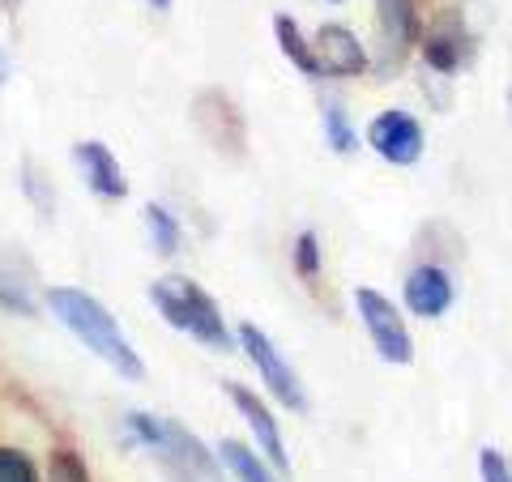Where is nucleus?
<instances>
[{
    "label": "nucleus",
    "instance_id": "obj_1",
    "mask_svg": "<svg viewBox=\"0 0 512 482\" xmlns=\"http://www.w3.org/2000/svg\"><path fill=\"white\" fill-rule=\"evenodd\" d=\"M47 308H52V316L60 320V325L69 329L94 359H103L116 376L146 380V363H141V355L128 346V337L116 325V316H111L94 295L77 291V286H52V291H47Z\"/></svg>",
    "mask_w": 512,
    "mask_h": 482
},
{
    "label": "nucleus",
    "instance_id": "obj_2",
    "mask_svg": "<svg viewBox=\"0 0 512 482\" xmlns=\"http://www.w3.org/2000/svg\"><path fill=\"white\" fill-rule=\"evenodd\" d=\"M128 431L137 436V444L150 448V457L163 465V474L171 482H227L222 478L218 457L192 436L184 423L163 419V414L133 410L128 414Z\"/></svg>",
    "mask_w": 512,
    "mask_h": 482
},
{
    "label": "nucleus",
    "instance_id": "obj_3",
    "mask_svg": "<svg viewBox=\"0 0 512 482\" xmlns=\"http://www.w3.org/2000/svg\"><path fill=\"white\" fill-rule=\"evenodd\" d=\"M150 299H154L158 316H163L171 329L197 337L201 346H210V350H231L235 346L227 320H222V312H218V303L205 295L192 278H184V273H167V278H158L150 286Z\"/></svg>",
    "mask_w": 512,
    "mask_h": 482
},
{
    "label": "nucleus",
    "instance_id": "obj_4",
    "mask_svg": "<svg viewBox=\"0 0 512 482\" xmlns=\"http://www.w3.org/2000/svg\"><path fill=\"white\" fill-rule=\"evenodd\" d=\"M239 342H244L248 359H252V367H256V376L265 380V389L274 393L286 410L308 414V393H303V380L295 376V367L282 359V350L269 342V333L256 329L252 320H244V325H239Z\"/></svg>",
    "mask_w": 512,
    "mask_h": 482
},
{
    "label": "nucleus",
    "instance_id": "obj_5",
    "mask_svg": "<svg viewBox=\"0 0 512 482\" xmlns=\"http://www.w3.org/2000/svg\"><path fill=\"white\" fill-rule=\"evenodd\" d=\"M355 308H359V316H363V325H367V337H372L376 355H380L384 363L406 367V363L414 359V337H410V329H406L402 312H397L380 291H372V286H359V291H355Z\"/></svg>",
    "mask_w": 512,
    "mask_h": 482
},
{
    "label": "nucleus",
    "instance_id": "obj_6",
    "mask_svg": "<svg viewBox=\"0 0 512 482\" xmlns=\"http://www.w3.org/2000/svg\"><path fill=\"white\" fill-rule=\"evenodd\" d=\"M419 43H423L427 69L436 73V77H457L474 60V39H470V30H466L461 9H440L436 18H431L427 35Z\"/></svg>",
    "mask_w": 512,
    "mask_h": 482
},
{
    "label": "nucleus",
    "instance_id": "obj_7",
    "mask_svg": "<svg viewBox=\"0 0 512 482\" xmlns=\"http://www.w3.org/2000/svg\"><path fill=\"white\" fill-rule=\"evenodd\" d=\"M376 39H380V69L402 73V60L423 39L419 0H376Z\"/></svg>",
    "mask_w": 512,
    "mask_h": 482
},
{
    "label": "nucleus",
    "instance_id": "obj_8",
    "mask_svg": "<svg viewBox=\"0 0 512 482\" xmlns=\"http://www.w3.org/2000/svg\"><path fill=\"white\" fill-rule=\"evenodd\" d=\"M367 146H372L384 163L393 167H414L423 158V124L410 111H380L367 124Z\"/></svg>",
    "mask_w": 512,
    "mask_h": 482
},
{
    "label": "nucleus",
    "instance_id": "obj_9",
    "mask_svg": "<svg viewBox=\"0 0 512 482\" xmlns=\"http://www.w3.org/2000/svg\"><path fill=\"white\" fill-rule=\"evenodd\" d=\"M227 397L235 401L239 419L248 423V431L256 436V444H261V453L269 457V465H274L278 474H291V457H286L282 448V431H278V419L269 414V406L261 397H256L252 389H244V384H227Z\"/></svg>",
    "mask_w": 512,
    "mask_h": 482
},
{
    "label": "nucleus",
    "instance_id": "obj_10",
    "mask_svg": "<svg viewBox=\"0 0 512 482\" xmlns=\"http://www.w3.org/2000/svg\"><path fill=\"white\" fill-rule=\"evenodd\" d=\"M316 56H320V69L325 77H363L367 73V47L359 43V35L342 22H325L316 30Z\"/></svg>",
    "mask_w": 512,
    "mask_h": 482
},
{
    "label": "nucleus",
    "instance_id": "obj_11",
    "mask_svg": "<svg viewBox=\"0 0 512 482\" xmlns=\"http://www.w3.org/2000/svg\"><path fill=\"white\" fill-rule=\"evenodd\" d=\"M406 308L414 316H423V320H440L448 308H453V299H457V286L453 278H448V269L436 265V261H427V265H414L406 273Z\"/></svg>",
    "mask_w": 512,
    "mask_h": 482
},
{
    "label": "nucleus",
    "instance_id": "obj_12",
    "mask_svg": "<svg viewBox=\"0 0 512 482\" xmlns=\"http://www.w3.org/2000/svg\"><path fill=\"white\" fill-rule=\"evenodd\" d=\"M192 116H197V128L214 141L218 150L244 154V116H239L235 103L222 90H201L197 94V107H192Z\"/></svg>",
    "mask_w": 512,
    "mask_h": 482
},
{
    "label": "nucleus",
    "instance_id": "obj_13",
    "mask_svg": "<svg viewBox=\"0 0 512 482\" xmlns=\"http://www.w3.org/2000/svg\"><path fill=\"white\" fill-rule=\"evenodd\" d=\"M73 158H77V167H82V180H86L90 192H99V197H107V201L128 197V175L120 171L116 154H111L103 141H77Z\"/></svg>",
    "mask_w": 512,
    "mask_h": 482
},
{
    "label": "nucleus",
    "instance_id": "obj_14",
    "mask_svg": "<svg viewBox=\"0 0 512 482\" xmlns=\"http://www.w3.org/2000/svg\"><path fill=\"white\" fill-rule=\"evenodd\" d=\"M274 35H278V47H282V56L295 64L299 73H308V77H325V69H320V56H316V43L303 35L299 22L291 18V13H274Z\"/></svg>",
    "mask_w": 512,
    "mask_h": 482
},
{
    "label": "nucleus",
    "instance_id": "obj_15",
    "mask_svg": "<svg viewBox=\"0 0 512 482\" xmlns=\"http://www.w3.org/2000/svg\"><path fill=\"white\" fill-rule=\"evenodd\" d=\"M218 457L231 470V478H239V482H282L278 470H269V465L256 457L244 440H222L218 444Z\"/></svg>",
    "mask_w": 512,
    "mask_h": 482
},
{
    "label": "nucleus",
    "instance_id": "obj_16",
    "mask_svg": "<svg viewBox=\"0 0 512 482\" xmlns=\"http://www.w3.org/2000/svg\"><path fill=\"white\" fill-rule=\"evenodd\" d=\"M141 218H146V227H150V244H154V252L158 256H175L180 252V239H184V231H180V222L171 218V210L167 205H146L141 210Z\"/></svg>",
    "mask_w": 512,
    "mask_h": 482
},
{
    "label": "nucleus",
    "instance_id": "obj_17",
    "mask_svg": "<svg viewBox=\"0 0 512 482\" xmlns=\"http://www.w3.org/2000/svg\"><path fill=\"white\" fill-rule=\"evenodd\" d=\"M320 124H325V141H329L333 154H355L359 150V133H355V124H350L342 103H325Z\"/></svg>",
    "mask_w": 512,
    "mask_h": 482
},
{
    "label": "nucleus",
    "instance_id": "obj_18",
    "mask_svg": "<svg viewBox=\"0 0 512 482\" xmlns=\"http://www.w3.org/2000/svg\"><path fill=\"white\" fill-rule=\"evenodd\" d=\"M0 308L18 312V316H39L35 295H30V286H26V282H18V273H9V269H0Z\"/></svg>",
    "mask_w": 512,
    "mask_h": 482
},
{
    "label": "nucleus",
    "instance_id": "obj_19",
    "mask_svg": "<svg viewBox=\"0 0 512 482\" xmlns=\"http://www.w3.org/2000/svg\"><path fill=\"white\" fill-rule=\"evenodd\" d=\"M291 261H295V273H299L303 282H316L320 278V239H316V231H303L295 239Z\"/></svg>",
    "mask_w": 512,
    "mask_h": 482
},
{
    "label": "nucleus",
    "instance_id": "obj_20",
    "mask_svg": "<svg viewBox=\"0 0 512 482\" xmlns=\"http://www.w3.org/2000/svg\"><path fill=\"white\" fill-rule=\"evenodd\" d=\"M0 482H39L35 461L18 448H0Z\"/></svg>",
    "mask_w": 512,
    "mask_h": 482
},
{
    "label": "nucleus",
    "instance_id": "obj_21",
    "mask_svg": "<svg viewBox=\"0 0 512 482\" xmlns=\"http://www.w3.org/2000/svg\"><path fill=\"white\" fill-rule=\"evenodd\" d=\"M47 482H90V474H86L82 457L60 448V453H52V465H47Z\"/></svg>",
    "mask_w": 512,
    "mask_h": 482
},
{
    "label": "nucleus",
    "instance_id": "obj_22",
    "mask_svg": "<svg viewBox=\"0 0 512 482\" xmlns=\"http://www.w3.org/2000/svg\"><path fill=\"white\" fill-rule=\"evenodd\" d=\"M478 474H483V482H512V465L504 453L483 448V453H478Z\"/></svg>",
    "mask_w": 512,
    "mask_h": 482
},
{
    "label": "nucleus",
    "instance_id": "obj_23",
    "mask_svg": "<svg viewBox=\"0 0 512 482\" xmlns=\"http://www.w3.org/2000/svg\"><path fill=\"white\" fill-rule=\"evenodd\" d=\"M9 69H13V64H9V52H5V47H0V86L9 82Z\"/></svg>",
    "mask_w": 512,
    "mask_h": 482
},
{
    "label": "nucleus",
    "instance_id": "obj_24",
    "mask_svg": "<svg viewBox=\"0 0 512 482\" xmlns=\"http://www.w3.org/2000/svg\"><path fill=\"white\" fill-rule=\"evenodd\" d=\"M146 5H154L158 13H167V9H171V0H146Z\"/></svg>",
    "mask_w": 512,
    "mask_h": 482
},
{
    "label": "nucleus",
    "instance_id": "obj_25",
    "mask_svg": "<svg viewBox=\"0 0 512 482\" xmlns=\"http://www.w3.org/2000/svg\"><path fill=\"white\" fill-rule=\"evenodd\" d=\"M508 116H512V90H508Z\"/></svg>",
    "mask_w": 512,
    "mask_h": 482
},
{
    "label": "nucleus",
    "instance_id": "obj_26",
    "mask_svg": "<svg viewBox=\"0 0 512 482\" xmlns=\"http://www.w3.org/2000/svg\"><path fill=\"white\" fill-rule=\"evenodd\" d=\"M325 5H342V0H325Z\"/></svg>",
    "mask_w": 512,
    "mask_h": 482
},
{
    "label": "nucleus",
    "instance_id": "obj_27",
    "mask_svg": "<svg viewBox=\"0 0 512 482\" xmlns=\"http://www.w3.org/2000/svg\"><path fill=\"white\" fill-rule=\"evenodd\" d=\"M5 5H18V0H5Z\"/></svg>",
    "mask_w": 512,
    "mask_h": 482
}]
</instances>
